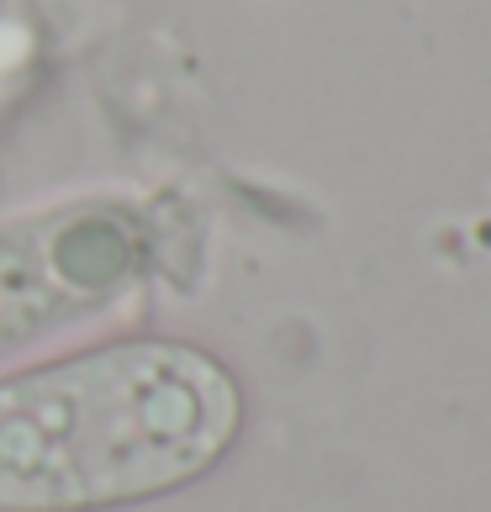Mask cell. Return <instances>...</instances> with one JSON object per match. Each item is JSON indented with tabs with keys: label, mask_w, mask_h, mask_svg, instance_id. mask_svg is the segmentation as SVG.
Listing matches in <instances>:
<instances>
[{
	"label": "cell",
	"mask_w": 491,
	"mask_h": 512,
	"mask_svg": "<svg viewBox=\"0 0 491 512\" xmlns=\"http://www.w3.org/2000/svg\"><path fill=\"white\" fill-rule=\"evenodd\" d=\"M238 433V386L164 338L85 349L0 381V512H90L206 476Z\"/></svg>",
	"instance_id": "6da1fadb"
},
{
	"label": "cell",
	"mask_w": 491,
	"mask_h": 512,
	"mask_svg": "<svg viewBox=\"0 0 491 512\" xmlns=\"http://www.w3.org/2000/svg\"><path fill=\"white\" fill-rule=\"evenodd\" d=\"M148 243V222L117 201L0 227V354L111 307L148 270Z\"/></svg>",
	"instance_id": "7a4b0ae2"
}]
</instances>
